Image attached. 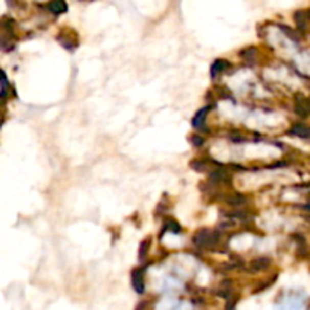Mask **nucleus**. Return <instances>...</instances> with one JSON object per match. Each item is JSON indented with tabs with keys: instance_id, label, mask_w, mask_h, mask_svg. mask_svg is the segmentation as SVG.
Returning <instances> with one entry per match:
<instances>
[{
	"instance_id": "obj_3",
	"label": "nucleus",
	"mask_w": 310,
	"mask_h": 310,
	"mask_svg": "<svg viewBox=\"0 0 310 310\" xmlns=\"http://www.w3.org/2000/svg\"><path fill=\"white\" fill-rule=\"evenodd\" d=\"M289 134L294 135V137H298V138L310 139V126L303 124V123H297V124H294L291 127Z\"/></svg>"
},
{
	"instance_id": "obj_7",
	"label": "nucleus",
	"mask_w": 310,
	"mask_h": 310,
	"mask_svg": "<svg viewBox=\"0 0 310 310\" xmlns=\"http://www.w3.org/2000/svg\"><path fill=\"white\" fill-rule=\"evenodd\" d=\"M209 109H210V106L203 107V109H200V110H198V112L194 115V118H192V126H194V127H197V129L203 127V124H205V121H206V117H207Z\"/></svg>"
},
{
	"instance_id": "obj_12",
	"label": "nucleus",
	"mask_w": 310,
	"mask_h": 310,
	"mask_svg": "<svg viewBox=\"0 0 310 310\" xmlns=\"http://www.w3.org/2000/svg\"><path fill=\"white\" fill-rule=\"evenodd\" d=\"M6 93H8V79L5 71H2V97H6Z\"/></svg>"
},
{
	"instance_id": "obj_10",
	"label": "nucleus",
	"mask_w": 310,
	"mask_h": 310,
	"mask_svg": "<svg viewBox=\"0 0 310 310\" xmlns=\"http://www.w3.org/2000/svg\"><path fill=\"white\" fill-rule=\"evenodd\" d=\"M226 202H227L229 205H232V206H242V205H245L247 198H245L242 194H233L232 197H227Z\"/></svg>"
},
{
	"instance_id": "obj_13",
	"label": "nucleus",
	"mask_w": 310,
	"mask_h": 310,
	"mask_svg": "<svg viewBox=\"0 0 310 310\" xmlns=\"http://www.w3.org/2000/svg\"><path fill=\"white\" fill-rule=\"evenodd\" d=\"M148 247H150V241H144L141 243V248H139V259H141V260L144 259V254H147Z\"/></svg>"
},
{
	"instance_id": "obj_8",
	"label": "nucleus",
	"mask_w": 310,
	"mask_h": 310,
	"mask_svg": "<svg viewBox=\"0 0 310 310\" xmlns=\"http://www.w3.org/2000/svg\"><path fill=\"white\" fill-rule=\"evenodd\" d=\"M230 67V64L227 62V61H224V59H218V61H215L213 62V65H212V71H210V74H212V77H216V74H221L224 70H227Z\"/></svg>"
},
{
	"instance_id": "obj_11",
	"label": "nucleus",
	"mask_w": 310,
	"mask_h": 310,
	"mask_svg": "<svg viewBox=\"0 0 310 310\" xmlns=\"http://www.w3.org/2000/svg\"><path fill=\"white\" fill-rule=\"evenodd\" d=\"M256 55V49L254 47H250V49H245L243 52H241V56H243V59H253Z\"/></svg>"
},
{
	"instance_id": "obj_6",
	"label": "nucleus",
	"mask_w": 310,
	"mask_h": 310,
	"mask_svg": "<svg viewBox=\"0 0 310 310\" xmlns=\"http://www.w3.org/2000/svg\"><path fill=\"white\" fill-rule=\"evenodd\" d=\"M210 180L216 182V183H229L230 182V175L227 174V171L223 167H218V170L210 172Z\"/></svg>"
},
{
	"instance_id": "obj_2",
	"label": "nucleus",
	"mask_w": 310,
	"mask_h": 310,
	"mask_svg": "<svg viewBox=\"0 0 310 310\" xmlns=\"http://www.w3.org/2000/svg\"><path fill=\"white\" fill-rule=\"evenodd\" d=\"M294 18H295V23H297V26H298L300 32H306L310 25V11L309 9H301V11H297V12H295V15H294Z\"/></svg>"
},
{
	"instance_id": "obj_9",
	"label": "nucleus",
	"mask_w": 310,
	"mask_h": 310,
	"mask_svg": "<svg viewBox=\"0 0 310 310\" xmlns=\"http://www.w3.org/2000/svg\"><path fill=\"white\" fill-rule=\"evenodd\" d=\"M49 9L53 14H64L67 11V3L64 0H53V2H50Z\"/></svg>"
},
{
	"instance_id": "obj_5",
	"label": "nucleus",
	"mask_w": 310,
	"mask_h": 310,
	"mask_svg": "<svg viewBox=\"0 0 310 310\" xmlns=\"http://www.w3.org/2000/svg\"><path fill=\"white\" fill-rule=\"evenodd\" d=\"M270 267V259L268 257H257L254 260H251L250 263V271L251 273H259V271H263Z\"/></svg>"
},
{
	"instance_id": "obj_15",
	"label": "nucleus",
	"mask_w": 310,
	"mask_h": 310,
	"mask_svg": "<svg viewBox=\"0 0 310 310\" xmlns=\"http://www.w3.org/2000/svg\"><path fill=\"white\" fill-rule=\"evenodd\" d=\"M304 207H306L307 210H310V200H309V202H307V205H306V206H304Z\"/></svg>"
},
{
	"instance_id": "obj_14",
	"label": "nucleus",
	"mask_w": 310,
	"mask_h": 310,
	"mask_svg": "<svg viewBox=\"0 0 310 310\" xmlns=\"http://www.w3.org/2000/svg\"><path fill=\"white\" fill-rule=\"evenodd\" d=\"M191 141H192V144H194L195 147H200V145H203V142H205V139L202 138V137H198V135H194V137L191 138Z\"/></svg>"
},
{
	"instance_id": "obj_4",
	"label": "nucleus",
	"mask_w": 310,
	"mask_h": 310,
	"mask_svg": "<svg viewBox=\"0 0 310 310\" xmlns=\"http://www.w3.org/2000/svg\"><path fill=\"white\" fill-rule=\"evenodd\" d=\"M132 286L138 294H144L145 291V284H144V276H142V270H135L132 271Z\"/></svg>"
},
{
	"instance_id": "obj_1",
	"label": "nucleus",
	"mask_w": 310,
	"mask_h": 310,
	"mask_svg": "<svg viewBox=\"0 0 310 310\" xmlns=\"http://www.w3.org/2000/svg\"><path fill=\"white\" fill-rule=\"evenodd\" d=\"M218 242H219V233L206 230V229L198 230L197 235L194 236V243L198 248H213Z\"/></svg>"
}]
</instances>
